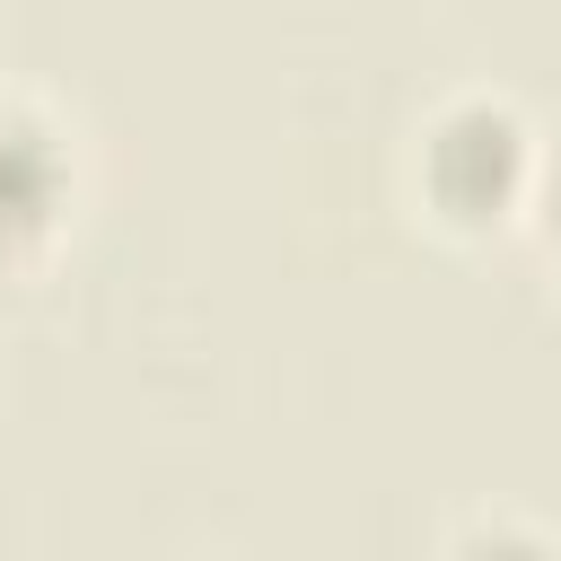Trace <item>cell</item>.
Masks as SVG:
<instances>
[{"mask_svg": "<svg viewBox=\"0 0 561 561\" xmlns=\"http://www.w3.org/2000/svg\"><path fill=\"white\" fill-rule=\"evenodd\" d=\"M535 167H543V149L500 88H447L412 131V175H421L430 210L456 228L500 219L508 202H535Z\"/></svg>", "mask_w": 561, "mask_h": 561, "instance_id": "obj_1", "label": "cell"}, {"mask_svg": "<svg viewBox=\"0 0 561 561\" xmlns=\"http://www.w3.org/2000/svg\"><path fill=\"white\" fill-rule=\"evenodd\" d=\"M70 202V140L35 96H0V254L35 245Z\"/></svg>", "mask_w": 561, "mask_h": 561, "instance_id": "obj_2", "label": "cell"}, {"mask_svg": "<svg viewBox=\"0 0 561 561\" xmlns=\"http://www.w3.org/2000/svg\"><path fill=\"white\" fill-rule=\"evenodd\" d=\"M438 561H561V535H543V526L517 517V508H482V517H465V526L447 535Z\"/></svg>", "mask_w": 561, "mask_h": 561, "instance_id": "obj_3", "label": "cell"}, {"mask_svg": "<svg viewBox=\"0 0 561 561\" xmlns=\"http://www.w3.org/2000/svg\"><path fill=\"white\" fill-rule=\"evenodd\" d=\"M535 210H543V228H552V245H561V131H552V149H543V167H535Z\"/></svg>", "mask_w": 561, "mask_h": 561, "instance_id": "obj_4", "label": "cell"}]
</instances>
